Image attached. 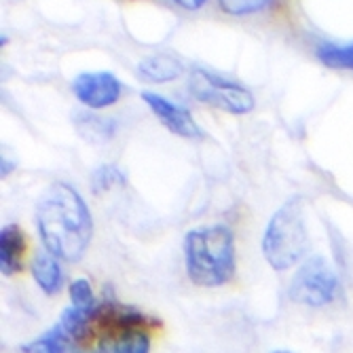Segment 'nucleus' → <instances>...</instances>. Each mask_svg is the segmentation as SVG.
I'll use <instances>...</instances> for the list:
<instances>
[{
    "mask_svg": "<svg viewBox=\"0 0 353 353\" xmlns=\"http://www.w3.org/2000/svg\"><path fill=\"white\" fill-rule=\"evenodd\" d=\"M34 218L47 252L66 263L83 259L93 239V218L77 188L66 182L51 184L39 199Z\"/></svg>",
    "mask_w": 353,
    "mask_h": 353,
    "instance_id": "f257e3e1",
    "label": "nucleus"
},
{
    "mask_svg": "<svg viewBox=\"0 0 353 353\" xmlns=\"http://www.w3.org/2000/svg\"><path fill=\"white\" fill-rule=\"evenodd\" d=\"M184 267L195 285L220 288L229 283L237 269L233 231L224 224L190 229L184 235Z\"/></svg>",
    "mask_w": 353,
    "mask_h": 353,
    "instance_id": "f03ea898",
    "label": "nucleus"
},
{
    "mask_svg": "<svg viewBox=\"0 0 353 353\" xmlns=\"http://www.w3.org/2000/svg\"><path fill=\"white\" fill-rule=\"evenodd\" d=\"M309 235L301 197L285 201L269 220L263 235V256L275 271L292 269L307 252Z\"/></svg>",
    "mask_w": 353,
    "mask_h": 353,
    "instance_id": "7ed1b4c3",
    "label": "nucleus"
},
{
    "mask_svg": "<svg viewBox=\"0 0 353 353\" xmlns=\"http://www.w3.org/2000/svg\"><path fill=\"white\" fill-rule=\"evenodd\" d=\"M341 292V281L334 267L324 256H313L294 273L290 283V299L305 307H326L336 301Z\"/></svg>",
    "mask_w": 353,
    "mask_h": 353,
    "instance_id": "20e7f679",
    "label": "nucleus"
},
{
    "mask_svg": "<svg viewBox=\"0 0 353 353\" xmlns=\"http://www.w3.org/2000/svg\"><path fill=\"white\" fill-rule=\"evenodd\" d=\"M190 93L203 104L216 106L224 112L231 114H245L254 108V95L233 83L227 81L218 74H212L203 68H195L190 72Z\"/></svg>",
    "mask_w": 353,
    "mask_h": 353,
    "instance_id": "39448f33",
    "label": "nucleus"
},
{
    "mask_svg": "<svg viewBox=\"0 0 353 353\" xmlns=\"http://www.w3.org/2000/svg\"><path fill=\"white\" fill-rule=\"evenodd\" d=\"M72 91L91 110L112 106L121 98V83L110 72H83L72 81Z\"/></svg>",
    "mask_w": 353,
    "mask_h": 353,
    "instance_id": "423d86ee",
    "label": "nucleus"
},
{
    "mask_svg": "<svg viewBox=\"0 0 353 353\" xmlns=\"http://www.w3.org/2000/svg\"><path fill=\"white\" fill-rule=\"evenodd\" d=\"M142 100L148 104V108L157 114V119L161 121L172 134H176L180 138H188V140L203 138V132L199 130L195 119H192L190 112L186 108H182L180 104H174L172 100L163 98V95H157L150 91L142 93Z\"/></svg>",
    "mask_w": 353,
    "mask_h": 353,
    "instance_id": "0eeeda50",
    "label": "nucleus"
},
{
    "mask_svg": "<svg viewBox=\"0 0 353 353\" xmlns=\"http://www.w3.org/2000/svg\"><path fill=\"white\" fill-rule=\"evenodd\" d=\"M26 235L17 224H5L0 229V271L3 275H15L23 267Z\"/></svg>",
    "mask_w": 353,
    "mask_h": 353,
    "instance_id": "6e6552de",
    "label": "nucleus"
},
{
    "mask_svg": "<svg viewBox=\"0 0 353 353\" xmlns=\"http://www.w3.org/2000/svg\"><path fill=\"white\" fill-rule=\"evenodd\" d=\"M30 271H32V277H34L37 285L47 296H53V294H57L61 290L63 271L59 267V259H57V256H53L51 252H47V250L39 252L34 259H32Z\"/></svg>",
    "mask_w": 353,
    "mask_h": 353,
    "instance_id": "1a4fd4ad",
    "label": "nucleus"
},
{
    "mask_svg": "<svg viewBox=\"0 0 353 353\" xmlns=\"http://www.w3.org/2000/svg\"><path fill=\"white\" fill-rule=\"evenodd\" d=\"M100 353H150V334L146 328H130L102 341Z\"/></svg>",
    "mask_w": 353,
    "mask_h": 353,
    "instance_id": "9d476101",
    "label": "nucleus"
},
{
    "mask_svg": "<svg viewBox=\"0 0 353 353\" xmlns=\"http://www.w3.org/2000/svg\"><path fill=\"white\" fill-rule=\"evenodd\" d=\"M140 74L150 79V81H157V83H165V81H174L182 74V66L180 61L172 55H165V53H157V55H150V57H144L138 66Z\"/></svg>",
    "mask_w": 353,
    "mask_h": 353,
    "instance_id": "9b49d317",
    "label": "nucleus"
},
{
    "mask_svg": "<svg viewBox=\"0 0 353 353\" xmlns=\"http://www.w3.org/2000/svg\"><path fill=\"white\" fill-rule=\"evenodd\" d=\"M70 345H72V339L68 336V332L63 330L59 324H55L53 328H49L39 339L23 345L21 351L23 353H68Z\"/></svg>",
    "mask_w": 353,
    "mask_h": 353,
    "instance_id": "f8f14e48",
    "label": "nucleus"
},
{
    "mask_svg": "<svg viewBox=\"0 0 353 353\" xmlns=\"http://www.w3.org/2000/svg\"><path fill=\"white\" fill-rule=\"evenodd\" d=\"M317 57L328 68L353 70V43L351 45H326L317 49Z\"/></svg>",
    "mask_w": 353,
    "mask_h": 353,
    "instance_id": "ddd939ff",
    "label": "nucleus"
},
{
    "mask_svg": "<svg viewBox=\"0 0 353 353\" xmlns=\"http://www.w3.org/2000/svg\"><path fill=\"white\" fill-rule=\"evenodd\" d=\"M123 180L125 178L117 168L102 165L100 170H95L93 176H91V188H93V192H104V190L112 188L114 184H121Z\"/></svg>",
    "mask_w": 353,
    "mask_h": 353,
    "instance_id": "4468645a",
    "label": "nucleus"
},
{
    "mask_svg": "<svg viewBox=\"0 0 353 353\" xmlns=\"http://www.w3.org/2000/svg\"><path fill=\"white\" fill-rule=\"evenodd\" d=\"M70 301L74 307H95L98 305V301L93 296V288L85 277L74 279L70 283Z\"/></svg>",
    "mask_w": 353,
    "mask_h": 353,
    "instance_id": "2eb2a0df",
    "label": "nucleus"
},
{
    "mask_svg": "<svg viewBox=\"0 0 353 353\" xmlns=\"http://www.w3.org/2000/svg\"><path fill=\"white\" fill-rule=\"evenodd\" d=\"M220 7L231 15H250L261 11L269 0H218Z\"/></svg>",
    "mask_w": 353,
    "mask_h": 353,
    "instance_id": "dca6fc26",
    "label": "nucleus"
},
{
    "mask_svg": "<svg viewBox=\"0 0 353 353\" xmlns=\"http://www.w3.org/2000/svg\"><path fill=\"white\" fill-rule=\"evenodd\" d=\"M174 3H178L180 7H184V9H199V7H203L205 5V0H174Z\"/></svg>",
    "mask_w": 353,
    "mask_h": 353,
    "instance_id": "f3484780",
    "label": "nucleus"
},
{
    "mask_svg": "<svg viewBox=\"0 0 353 353\" xmlns=\"http://www.w3.org/2000/svg\"><path fill=\"white\" fill-rule=\"evenodd\" d=\"M271 353H294V351H290V349H275V351H271Z\"/></svg>",
    "mask_w": 353,
    "mask_h": 353,
    "instance_id": "a211bd4d",
    "label": "nucleus"
}]
</instances>
